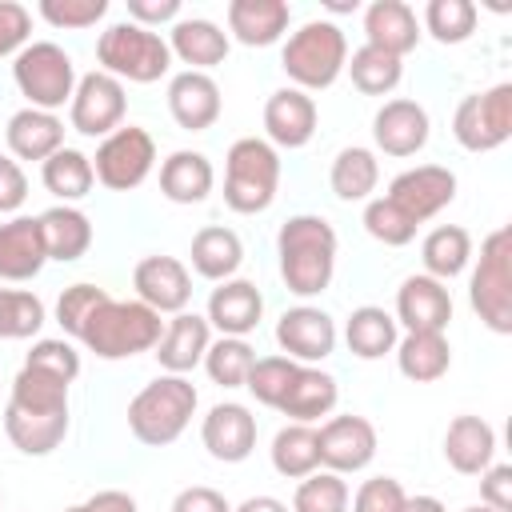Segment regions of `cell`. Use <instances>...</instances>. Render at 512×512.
I'll return each mask as SVG.
<instances>
[{
	"mask_svg": "<svg viewBox=\"0 0 512 512\" xmlns=\"http://www.w3.org/2000/svg\"><path fill=\"white\" fill-rule=\"evenodd\" d=\"M232 512H288V504L276 500V496H248V500L236 504Z\"/></svg>",
	"mask_w": 512,
	"mask_h": 512,
	"instance_id": "58",
	"label": "cell"
},
{
	"mask_svg": "<svg viewBox=\"0 0 512 512\" xmlns=\"http://www.w3.org/2000/svg\"><path fill=\"white\" fill-rule=\"evenodd\" d=\"M336 400H340V384L332 372H324L316 364H296L276 412H284L292 424H316L320 416H332Z\"/></svg>",
	"mask_w": 512,
	"mask_h": 512,
	"instance_id": "27",
	"label": "cell"
},
{
	"mask_svg": "<svg viewBox=\"0 0 512 512\" xmlns=\"http://www.w3.org/2000/svg\"><path fill=\"white\" fill-rule=\"evenodd\" d=\"M64 512H136V500L128 492H120V488H104V492H96L84 504H72Z\"/></svg>",
	"mask_w": 512,
	"mask_h": 512,
	"instance_id": "57",
	"label": "cell"
},
{
	"mask_svg": "<svg viewBox=\"0 0 512 512\" xmlns=\"http://www.w3.org/2000/svg\"><path fill=\"white\" fill-rule=\"evenodd\" d=\"M336 228L324 216L300 212L288 216L276 232V256H280V280L292 296H320L332 284L336 272Z\"/></svg>",
	"mask_w": 512,
	"mask_h": 512,
	"instance_id": "1",
	"label": "cell"
},
{
	"mask_svg": "<svg viewBox=\"0 0 512 512\" xmlns=\"http://www.w3.org/2000/svg\"><path fill=\"white\" fill-rule=\"evenodd\" d=\"M404 500H408V492L396 476H372L356 488V496L348 504H352V512H400Z\"/></svg>",
	"mask_w": 512,
	"mask_h": 512,
	"instance_id": "51",
	"label": "cell"
},
{
	"mask_svg": "<svg viewBox=\"0 0 512 512\" xmlns=\"http://www.w3.org/2000/svg\"><path fill=\"white\" fill-rule=\"evenodd\" d=\"M292 372H296V360H288V356H256V360H252V372H248V380H244V388L256 396V404L280 408Z\"/></svg>",
	"mask_w": 512,
	"mask_h": 512,
	"instance_id": "46",
	"label": "cell"
},
{
	"mask_svg": "<svg viewBox=\"0 0 512 512\" xmlns=\"http://www.w3.org/2000/svg\"><path fill=\"white\" fill-rule=\"evenodd\" d=\"M32 44V12L16 0H0V56H16Z\"/></svg>",
	"mask_w": 512,
	"mask_h": 512,
	"instance_id": "52",
	"label": "cell"
},
{
	"mask_svg": "<svg viewBox=\"0 0 512 512\" xmlns=\"http://www.w3.org/2000/svg\"><path fill=\"white\" fill-rule=\"evenodd\" d=\"M228 48H232L228 32L204 16H180L168 32V52L180 64H188V72H208V68L224 64Z\"/></svg>",
	"mask_w": 512,
	"mask_h": 512,
	"instance_id": "26",
	"label": "cell"
},
{
	"mask_svg": "<svg viewBox=\"0 0 512 512\" xmlns=\"http://www.w3.org/2000/svg\"><path fill=\"white\" fill-rule=\"evenodd\" d=\"M4 300H8V288H0V340H4Z\"/></svg>",
	"mask_w": 512,
	"mask_h": 512,
	"instance_id": "60",
	"label": "cell"
},
{
	"mask_svg": "<svg viewBox=\"0 0 512 512\" xmlns=\"http://www.w3.org/2000/svg\"><path fill=\"white\" fill-rule=\"evenodd\" d=\"M40 180L44 188L60 200V204H76L92 192L96 172H92V156H84L80 148H60L40 164Z\"/></svg>",
	"mask_w": 512,
	"mask_h": 512,
	"instance_id": "38",
	"label": "cell"
},
{
	"mask_svg": "<svg viewBox=\"0 0 512 512\" xmlns=\"http://www.w3.org/2000/svg\"><path fill=\"white\" fill-rule=\"evenodd\" d=\"M264 132L272 148H304L316 136V100L300 88H276L264 100Z\"/></svg>",
	"mask_w": 512,
	"mask_h": 512,
	"instance_id": "21",
	"label": "cell"
},
{
	"mask_svg": "<svg viewBox=\"0 0 512 512\" xmlns=\"http://www.w3.org/2000/svg\"><path fill=\"white\" fill-rule=\"evenodd\" d=\"M4 140H8V152L16 160H48L52 152L64 148V120L56 112H40V108H20L8 116V128H4Z\"/></svg>",
	"mask_w": 512,
	"mask_h": 512,
	"instance_id": "29",
	"label": "cell"
},
{
	"mask_svg": "<svg viewBox=\"0 0 512 512\" xmlns=\"http://www.w3.org/2000/svg\"><path fill=\"white\" fill-rule=\"evenodd\" d=\"M196 400L200 396H196L188 376H168L164 372L128 400V432L144 448H168L188 428V420L196 412Z\"/></svg>",
	"mask_w": 512,
	"mask_h": 512,
	"instance_id": "4",
	"label": "cell"
},
{
	"mask_svg": "<svg viewBox=\"0 0 512 512\" xmlns=\"http://www.w3.org/2000/svg\"><path fill=\"white\" fill-rule=\"evenodd\" d=\"M220 84L208 72H176L168 80V112L184 132H208L220 120Z\"/></svg>",
	"mask_w": 512,
	"mask_h": 512,
	"instance_id": "20",
	"label": "cell"
},
{
	"mask_svg": "<svg viewBox=\"0 0 512 512\" xmlns=\"http://www.w3.org/2000/svg\"><path fill=\"white\" fill-rule=\"evenodd\" d=\"M344 340H348V352L356 360H380V356H388L396 348L400 324H396L392 312H384L376 304H360L344 320Z\"/></svg>",
	"mask_w": 512,
	"mask_h": 512,
	"instance_id": "35",
	"label": "cell"
},
{
	"mask_svg": "<svg viewBox=\"0 0 512 512\" xmlns=\"http://www.w3.org/2000/svg\"><path fill=\"white\" fill-rule=\"evenodd\" d=\"M448 320H452L448 284L416 272L396 288V324H404V332H444Z\"/></svg>",
	"mask_w": 512,
	"mask_h": 512,
	"instance_id": "18",
	"label": "cell"
},
{
	"mask_svg": "<svg viewBox=\"0 0 512 512\" xmlns=\"http://www.w3.org/2000/svg\"><path fill=\"white\" fill-rule=\"evenodd\" d=\"M12 80L20 88V96L28 100V108L40 112H56L72 100L76 92V64L72 56L52 44V40H32L28 48H20L12 56Z\"/></svg>",
	"mask_w": 512,
	"mask_h": 512,
	"instance_id": "8",
	"label": "cell"
},
{
	"mask_svg": "<svg viewBox=\"0 0 512 512\" xmlns=\"http://www.w3.org/2000/svg\"><path fill=\"white\" fill-rule=\"evenodd\" d=\"M276 344L296 364H320L336 352V320L316 304L284 308L276 320Z\"/></svg>",
	"mask_w": 512,
	"mask_h": 512,
	"instance_id": "13",
	"label": "cell"
},
{
	"mask_svg": "<svg viewBox=\"0 0 512 512\" xmlns=\"http://www.w3.org/2000/svg\"><path fill=\"white\" fill-rule=\"evenodd\" d=\"M400 512H448V508H444L436 496H408Z\"/></svg>",
	"mask_w": 512,
	"mask_h": 512,
	"instance_id": "59",
	"label": "cell"
},
{
	"mask_svg": "<svg viewBox=\"0 0 512 512\" xmlns=\"http://www.w3.org/2000/svg\"><path fill=\"white\" fill-rule=\"evenodd\" d=\"M200 440H204V448H208L212 460L240 464L256 448V416L244 404H236V400L212 404L208 416H204V424H200Z\"/></svg>",
	"mask_w": 512,
	"mask_h": 512,
	"instance_id": "17",
	"label": "cell"
},
{
	"mask_svg": "<svg viewBox=\"0 0 512 512\" xmlns=\"http://www.w3.org/2000/svg\"><path fill=\"white\" fill-rule=\"evenodd\" d=\"M476 20H480V12H476L472 0H428L420 28H424L436 44H464V40H472ZM424 32H420V36H424Z\"/></svg>",
	"mask_w": 512,
	"mask_h": 512,
	"instance_id": "41",
	"label": "cell"
},
{
	"mask_svg": "<svg viewBox=\"0 0 512 512\" xmlns=\"http://www.w3.org/2000/svg\"><path fill=\"white\" fill-rule=\"evenodd\" d=\"M164 336L160 312H152L140 300H104L92 320L80 332V344L100 360H128L140 352H152Z\"/></svg>",
	"mask_w": 512,
	"mask_h": 512,
	"instance_id": "3",
	"label": "cell"
},
{
	"mask_svg": "<svg viewBox=\"0 0 512 512\" xmlns=\"http://www.w3.org/2000/svg\"><path fill=\"white\" fill-rule=\"evenodd\" d=\"M384 196L392 204H400L416 224H424L456 200V172L444 164H416V168H404L400 176H392Z\"/></svg>",
	"mask_w": 512,
	"mask_h": 512,
	"instance_id": "12",
	"label": "cell"
},
{
	"mask_svg": "<svg viewBox=\"0 0 512 512\" xmlns=\"http://www.w3.org/2000/svg\"><path fill=\"white\" fill-rule=\"evenodd\" d=\"M0 500H4V496H0Z\"/></svg>",
	"mask_w": 512,
	"mask_h": 512,
	"instance_id": "62",
	"label": "cell"
},
{
	"mask_svg": "<svg viewBox=\"0 0 512 512\" xmlns=\"http://www.w3.org/2000/svg\"><path fill=\"white\" fill-rule=\"evenodd\" d=\"M420 260H424V276L448 284V280L460 276V272L468 268V260H472V236H468V228H460V224H440V228H432V232L424 236V244H420Z\"/></svg>",
	"mask_w": 512,
	"mask_h": 512,
	"instance_id": "37",
	"label": "cell"
},
{
	"mask_svg": "<svg viewBox=\"0 0 512 512\" xmlns=\"http://www.w3.org/2000/svg\"><path fill=\"white\" fill-rule=\"evenodd\" d=\"M468 304L496 336L512 332V232L496 228L480 244V260L468 276Z\"/></svg>",
	"mask_w": 512,
	"mask_h": 512,
	"instance_id": "7",
	"label": "cell"
},
{
	"mask_svg": "<svg viewBox=\"0 0 512 512\" xmlns=\"http://www.w3.org/2000/svg\"><path fill=\"white\" fill-rule=\"evenodd\" d=\"M348 36L336 20H304L280 48V68L300 92H324L344 76Z\"/></svg>",
	"mask_w": 512,
	"mask_h": 512,
	"instance_id": "2",
	"label": "cell"
},
{
	"mask_svg": "<svg viewBox=\"0 0 512 512\" xmlns=\"http://www.w3.org/2000/svg\"><path fill=\"white\" fill-rule=\"evenodd\" d=\"M28 200V176L12 156H0V212H16Z\"/></svg>",
	"mask_w": 512,
	"mask_h": 512,
	"instance_id": "56",
	"label": "cell"
},
{
	"mask_svg": "<svg viewBox=\"0 0 512 512\" xmlns=\"http://www.w3.org/2000/svg\"><path fill=\"white\" fill-rule=\"evenodd\" d=\"M212 184H216V172L204 152L176 148L160 164V196L172 204H200V200H208Z\"/></svg>",
	"mask_w": 512,
	"mask_h": 512,
	"instance_id": "30",
	"label": "cell"
},
{
	"mask_svg": "<svg viewBox=\"0 0 512 512\" xmlns=\"http://www.w3.org/2000/svg\"><path fill=\"white\" fill-rule=\"evenodd\" d=\"M168 512H232V504L224 500V492H216L208 484H192V488H180L172 496Z\"/></svg>",
	"mask_w": 512,
	"mask_h": 512,
	"instance_id": "54",
	"label": "cell"
},
{
	"mask_svg": "<svg viewBox=\"0 0 512 512\" xmlns=\"http://www.w3.org/2000/svg\"><path fill=\"white\" fill-rule=\"evenodd\" d=\"M212 344V328L204 316L196 312H176L168 324H164V336L160 344L152 348L156 364L168 372V376H188L196 364H204V352Z\"/></svg>",
	"mask_w": 512,
	"mask_h": 512,
	"instance_id": "22",
	"label": "cell"
},
{
	"mask_svg": "<svg viewBox=\"0 0 512 512\" xmlns=\"http://www.w3.org/2000/svg\"><path fill=\"white\" fill-rule=\"evenodd\" d=\"M24 364L40 368V372H48V376H56L64 384H72L80 376V352L68 340H36L32 352L24 356Z\"/></svg>",
	"mask_w": 512,
	"mask_h": 512,
	"instance_id": "50",
	"label": "cell"
},
{
	"mask_svg": "<svg viewBox=\"0 0 512 512\" xmlns=\"http://www.w3.org/2000/svg\"><path fill=\"white\" fill-rule=\"evenodd\" d=\"M36 12H40L52 28L84 32V28H92L96 20L108 16V0H40Z\"/></svg>",
	"mask_w": 512,
	"mask_h": 512,
	"instance_id": "49",
	"label": "cell"
},
{
	"mask_svg": "<svg viewBox=\"0 0 512 512\" xmlns=\"http://www.w3.org/2000/svg\"><path fill=\"white\" fill-rule=\"evenodd\" d=\"M480 504L512 512V464H488L480 472Z\"/></svg>",
	"mask_w": 512,
	"mask_h": 512,
	"instance_id": "53",
	"label": "cell"
},
{
	"mask_svg": "<svg viewBox=\"0 0 512 512\" xmlns=\"http://www.w3.org/2000/svg\"><path fill=\"white\" fill-rule=\"evenodd\" d=\"M416 220L400 208V204H392L388 196H372L368 204H364V232L372 236V240H380L384 248H404V244H412L416 240Z\"/></svg>",
	"mask_w": 512,
	"mask_h": 512,
	"instance_id": "44",
	"label": "cell"
},
{
	"mask_svg": "<svg viewBox=\"0 0 512 512\" xmlns=\"http://www.w3.org/2000/svg\"><path fill=\"white\" fill-rule=\"evenodd\" d=\"M48 312H44V300L28 288H8V300H4V340H28L44 328Z\"/></svg>",
	"mask_w": 512,
	"mask_h": 512,
	"instance_id": "48",
	"label": "cell"
},
{
	"mask_svg": "<svg viewBox=\"0 0 512 512\" xmlns=\"http://www.w3.org/2000/svg\"><path fill=\"white\" fill-rule=\"evenodd\" d=\"M444 460L460 476H480L496 460V428L484 416H456L444 432Z\"/></svg>",
	"mask_w": 512,
	"mask_h": 512,
	"instance_id": "28",
	"label": "cell"
},
{
	"mask_svg": "<svg viewBox=\"0 0 512 512\" xmlns=\"http://www.w3.org/2000/svg\"><path fill=\"white\" fill-rule=\"evenodd\" d=\"M128 20L140 28H156V24H176L180 20V0H128Z\"/></svg>",
	"mask_w": 512,
	"mask_h": 512,
	"instance_id": "55",
	"label": "cell"
},
{
	"mask_svg": "<svg viewBox=\"0 0 512 512\" xmlns=\"http://www.w3.org/2000/svg\"><path fill=\"white\" fill-rule=\"evenodd\" d=\"M316 440H320V468L336 472V476L360 472L376 456V428H372V420L352 416V412L348 416H328L316 428Z\"/></svg>",
	"mask_w": 512,
	"mask_h": 512,
	"instance_id": "14",
	"label": "cell"
},
{
	"mask_svg": "<svg viewBox=\"0 0 512 512\" xmlns=\"http://www.w3.org/2000/svg\"><path fill=\"white\" fill-rule=\"evenodd\" d=\"M392 352L400 376L412 384H432L452 368V344L444 332H404Z\"/></svg>",
	"mask_w": 512,
	"mask_h": 512,
	"instance_id": "32",
	"label": "cell"
},
{
	"mask_svg": "<svg viewBox=\"0 0 512 512\" xmlns=\"http://www.w3.org/2000/svg\"><path fill=\"white\" fill-rule=\"evenodd\" d=\"M152 168H156V140L136 124H120L112 136L96 144V156H92V172L108 192L140 188L152 176Z\"/></svg>",
	"mask_w": 512,
	"mask_h": 512,
	"instance_id": "9",
	"label": "cell"
},
{
	"mask_svg": "<svg viewBox=\"0 0 512 512\" xmlns=\"http://www.w3.org/2000/svg\"><path fill=\"white\" fill-rule=\"evenodd\" d=\"M124 112H128V96H124V84L108 72H84L76 80V92L68 100V120L80 136H112L120 124H124Z\"/></svg>",
	"mask_w": 512,
	"mask_h": 512,
	"instance_id": "11",
	"label": "cell"
},
{
	"mask_svg": "<svg viewBox=\"0 0 512 512\" xmlns=\"http://www.w3.org/2000/svg\"><path fill=\"white\" fill-rule=\"evenodd\" d=\"M44 264H48V252H44L40 220L36 216H12V220H4L0 224V280L24 284V280L40 276Z\"/></svg>",
	"mask_w": 512,
	"mask_h": 512,
	"instance_id": "23",
	"label": "cell"
},
{
	"mask_svg": "<svg viewBox=\"0 0 512 512\" xmlns=\"http://www.w3.org/2000/svg\"><path fill=\"white\" fill-rule=\"evenodd\" d=\"M96 60H100V72L116 76L120 84L124 80L128 84H156L172 68L168 40L160 32H148V28L132 24V20H116L100 32Z\"/></svg>",
	"mask_w": 512,
	"mask_h": 512,
	"instance_id": "6",
	"label": "cell"
},
{
	"mask_svg": "<svg viewBox=\"0 0 512 512\" xmlns=\"http://www.w3.org/2000/svg\"><path fill=\"white\" fill-rule=\"evenodd\" d=\"M4 432L12 448L24 456H48L64 444L68 436V412H24V408H4Z\"/></svg>",
	"mask_w": 512,
	"mask_h": 512,
	"instance_id": "34",
	"label": "cell"
},
{
	"mask_svg": "<svg viewBox=\"0 0 512 512\" xmlns=\"http://www.w3.org/2000/svg\"><path fill=\"white\" fill-rule=\"evenodd\" d=\"M292 8L284 0H232L228 4V40L244 48H272L284 40Z\"/></svg>",
	"mask_w": 512,
	"mask_h": 512,
	"instance_id": "24",
	"label": "cell"
},
{
	"mask_svg": "<svg viewBox=\"0 0 512 512\" xmlns=\"http://www.w3.org/2000/svg\"><path fill=\"white\" fill-rule=\"evenodd\" d=\"M344 72L352 76V88H356V92H364V96H388V92L400 84V76H404V60H396V56H388V52H380V48L360 44V48L348 56Z\"/></svg>",
	"mask_w": 512,
	"mask_h": 512,
	"instance_id": "40",
	"label": "cell"
},
{
	"mask_svg": "<svg viewBox=\"0 0 512 512\" xmlns=\"http://www.w3.org/2000/svg\"><path fill=\"white\" fill-rule=\"evenodd\" d=\"M104 300H108V292H104L100 284H68V288L60 292V300H56V324L64 328V336L80 340L84 324L92 320V312H96Z\"/></svg>",
	"mask_w": 512,
	"mask_h": 512,
	"instance_id": "47",
	"label": "cell"
},
{
	"mask_svg": "<svg viewBox=\"0 0 512 512\" xmlns=\"http://www.w3.org/2000/svg\"><path fill=\"white\" fill-rule=\"evenodd\" d=\"M464 512H496V508H488V504H472V508H464Z\"/></svg>",
	"mask_w": 512,
	"mask_h": 512,
	"instance_id": "61",
	"label": "cell"
},
{
	"mask_svg": "<svg viewBox=\"0 0 512 512\" xmlns=\"http://www.w3.org/2000/svg\"><path fill=\"white\" fill-rule=\"evenodd\" d=\"M192 272L220 284V280H232L244 264V244L232 228L224 224H204L196 236H192Z\"/></svg>",
	"mask_w": 512,
	"mask_h": 512,
	"instance_id": "33",
	"label": "cell"
},
{
	"mask_svg": "<svg viewBox=\"0 0 512 512\" xmlns=\"http://www.w3.org/2000/svg\"><path fill=\"white\" fill-rule=\"evenodd\" d=\"M12 408H24V412H68V384L40 372V368H20L16 380H12V396H8Z\"/></svg>",
	"mask_w": 512,
	"mask_h": 512,
	"instance_id": "42",
	"label": "cell"
},
{
	"mask_svg": "<svg viewBox=\"0 0 512 512\" xmlns=\"http://www.w3.org/2000/svg\"><path fill=\"white\" fill-rule=\"evenodd\" d=\"M252 360H256V352L244 336H220L204 352V372L220 388H244V380L252 372Z\"/></svg>",
	"mask_w": 512,
	"mask_h": 512,
	"instance_id": "43",
	"label": "cell"
},
{
	"mask_svg": "<svg viewBox=\"0 0 512 512\" xmlns=\"http://www.w3.org/2000/svg\"><path fill=\"white\" fill-rule=\"evenodd\" d=\"M36 220H40V236H44L48 260L72 264V260H80L92 248V220L76 204H52Z\"/></svg>",
	"mask_w": 512,
	"mask_h": 512,
	"instance_id": "31",
	"label": "cell"
},
{
	"mask_svg": "<svg viewBox=\"0 0 512 512\" xmlns=\"http://www.w3.org/2000/svg\"><path fill=\"white\" fill-rule=\"evenodd\" d=\"M364 44L404 60L420 44V20L404 0H372L364 8Z\"/></svg>",
	"mask_w": 512,
	"mask_h": 512,
	"instance_id": "25",
	"label": "cell"
},
{
	"mask_svg": "<svg viewBox=\"0 0 512 512\" xmlns=\"http://www.w3.org/2000/svg\"><path fill=\"white\" fill-rule=\"evenodd\" d=\"M272 468L284 476V480H304L320 468V440H316V428L312 424H284L276 436H272Z\"/></svg>",
	"mask_w": 512,
	"mask_h": 512,
	"instance_id": "39",
	"label": "cell"
},
{
	"mask_svg": "<svg viewBox=\"0 0 512 512\" xmlns=\"http://www.w3.org/2000/svg\"><path fill=\"white\" fill-rule=\"evenodd\" d=\"M328 184L336 192V200L344 204H356V200H372L376 184H380V160L372 148H360V144H348L336 152L332 160V172H328Z\"/></svg>",
	"mask_w": 512,
	"mask_h": 512,
	"instance_id": "36",
	"label": "cell"
},
{
	"mask_svg": "<svg viewBox=\"0 0 512 512\" xmlns=\"http://www.w3.org/2000/svg\"><path fill=\"white\" fill-rule=\"evenodd\" d=\"M428 132H432V120L424 112V104L408 100V96H396V100H384L372 116V140L384 156H416L424 144H428Z\"/></svg>",
	"mask_w": 512,
	"mask_h": 512,
	"instance_id": "16",
	"label": "cell"
},
{
	"mask_svg": "<svg viewBox=\"0 0 512 512\" xmlns=\"http://www.w3.org/2000/svg\"><path fill=\"white\" fill-rule=\"evenodd\" d=\"M452 136L464 152H492L512 136V84L472 92L452 112Z\"/></svg>",
	"mask_w": 512,
	"mask_h": 512,
	"instance_id": "10",
	"label": "cell"
},
{
	"mask_svg": "<svg viewBox=\"0 0 512 512\" xmlns=\"http://www.w3.org/2000/svg\"><path fill=\"white\" fill-rule=\"evenodd\" d=\"M132 288H136V300L160 316L188 312V300H192V276L176 256H144L132 268Z\"/></svg>",
	"mask_w": 512,
	"mask_h": 512,
	"instance_id": "15",
	"label": "cell"
},
{
	"mask_svg": "<svg viewBox=\"0 0 512 512\" xmlns=\"http://www.w3.org/2000/svg\"><path fill=\"white\" fill-rule=\"evenodd\" d=\"M280 188V152L260 136H240L224 156V204L240 216L272 208Z\"/></svg>",
	"mask_w": 512,
	"mask_h": 512,
	"instance_id": "5",
	"label": "cell"
},
{
	"mask_svg": "<svg viewBox=\"0 0 512 512\" xmlns=\"http://www.w3.org/2000/svg\"><path fill=\"white\" fill-rule=\"evenodd\" d=\"M204 320L220 336H244L248 340V332H256L260 320H264V296H260V288L252 280H240V276L220 280L212 288V296H208Z\"/></svg>",
	"mask_w": 512,
	"mask_h": 512,
	"instance_id": "19",
	"label": "cell"
},
{
	"mask_svg": "<svg viewBox=\"0 0 512 512\" xmlns=\"http://www.w3.org/2000/svg\"><path fill=\"white\" fill-rule=\"evenodd\" d=\"M348 500H352V492H348L344 476L316 468L312 476H304L296 484L292 512H348Z\"/></svg>",
	"mask_w": 512,
	"mask_h": 512,
	"instance_id": "45",
	"label": "cell"
}]
</instances>
